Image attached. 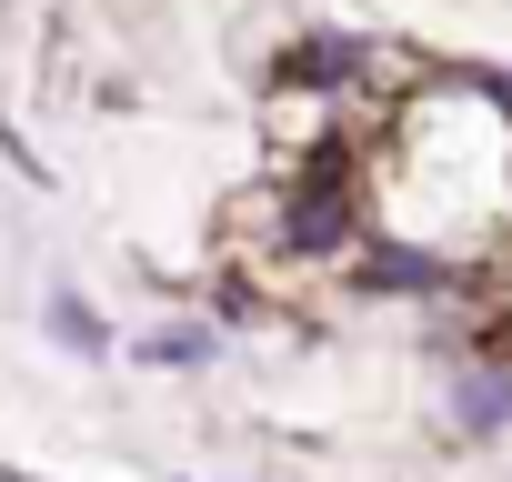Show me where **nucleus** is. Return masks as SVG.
<instances>
[{
    "label": "nucleus",
    "instance_id": "1",
    "mask_svg": "<svg viewBox=\"0 0 512 482\" xmlns=\"http://www.w3.org/2000/svg\"><path fill=\"white\" fill-rule=\"evenodd\" d=\"M372 241L472 272L512 231V91L482 71H422L362 141Z\"/></svg>",
    "mask_w": 512,
    "mask_h": 482
},
{
    "label": "nucleus",
    "instance_id": "2",
    "mask_svg": "<svg viewBox=\"0 0 512 482\" xmlns=\"http://www.w3.org/2000/svg\"><path fill=\"white\" fill-rule=\"evenodd\" d=\"M432 422L452 432V442H502L512 432V342H492V332H452L442 352H432Z\"/></svg>",
    "mask_w": 512,
    "mask_h": 482
},
{
    "label": "nucleus",
    "instance_id": "3",
    "mask_svg": "<svg viewBox=\"0 0 512 482\" xmlns=\"http://www.w3.org/2000/svg\"><path fill=\"white\" fill-rule=\"evenodd\" d=\"M41 332H51V352H71V362H111V352H121L111 312H101L81 282H51V292H41Z\"/></svg>",
    "mask_w": 512,
    "mask_h": 482
},
{
    "label": "nucleus",
    "instance_id": "4",
    "mask_svg": "<svg viewBox=\"0 0 512 482\" xmlns=\"http://www.w3.org/2000/svg\"><path fill=\"white\" fill-rule=\"evenodd\" d=\"M131 362H141V372H211V362H221V322L171 312V322H151V332L131 342Z\"/></svg>",
    "mask_w": 512,
    "mask_h": 482
}]
</instances>
